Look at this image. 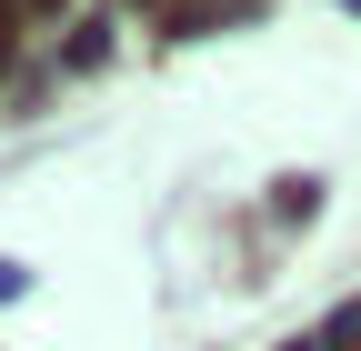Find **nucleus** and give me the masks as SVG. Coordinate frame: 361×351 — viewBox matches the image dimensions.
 Wrapping results in <instances>:
<instances>
[]
</instances>
